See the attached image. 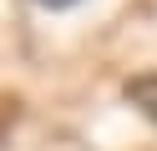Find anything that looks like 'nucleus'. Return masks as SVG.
<instances>
[{
  "instance_id": "nucleus-1",
  "label": "nucleus",
  "mask_w": 157,
  "mask_h": 151,
  "mask_svg": "<svg viewBox=\"0 0 157 151\" xmlns=\"http://www.w3.org/2000/svg\"><path fill=\"white\" fill-rule=\"evenodd\" d=\"M127 101H132L147 121H157V76H137V81H127Z\"/></svg>"
},
{
  "instance_id": "nucleus-2",
  "label": "nucleus",
  "mask_w": 157,
  "mask_h": 151,
  "mask_svg": "<svg viewBox=\"0 0 157 151\" xmlns=\"http://www.w3.org/2000/svg\"><path fill=\"white\" fill-rule=\"evenodd\" d=\"M36 5H46V10H71V5H81V0H36Z\"/></svg>"
}]
</instances>
